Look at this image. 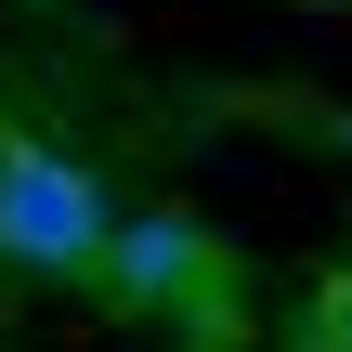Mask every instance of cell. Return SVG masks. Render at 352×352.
<instances>
[{"label": "cell", "instance_id": "cell-1", "mask_svg": "<svg viewBox=\"0 0 352 352\" xmlns=\"http://www.w3.org/2000/svg\"><path fill=\"white\" fill-rule=\"evenodd\" d=\"M104 183L78 170V157H52V144H0V261L26 274V287H91V261H104Z\"/></svg>", "mask_w": 352, "mask_h": 352}, {"label": "cell", "instance_id": "cell-4", "mask_svg": "<svg viewBox=\"0 0 352 352\" xmlns=\"http://www.w3.org/2000/svg\"><path fill=\"white\" fill-rule=\"evenodd\" d=\"M340 144H352V118H340Z\"/></svg>", "mask_w": 352, "mask_h": 352}, {"label": "cell", "instance_id": "cell-2", "mask_svg": "<svg viewBox=\"0 0 352 352\" xmlns=\"http://www.w3.org/2000/svg\"><path fill=\"white\" fill-rule=\"evenodd\" d=\"M91 287H104L118 314H144V327H209V314L235 300V274H222L209 222H183V209L104 222V261H91Z\"/></svg>", "mask_w": 352, "mask_h": 352}, {"label": "cell", "instance_id": "cell-3", "mask_svg": "<svg viewBox=\"0 0 352 352\" xmlns=\"http://www.w3.org/2000/svg\"><path fill=\"white\" fill-rule=\"evenodd\" d=\"M314 352H352V274H327V300H314Z\"/></svg>", "mask_w": 352, "mask_h": 352}]
</instances>
